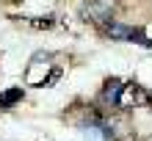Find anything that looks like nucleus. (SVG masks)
<instances>
[{"label": "nucleus", "mask_w": 152, "mask_h": 141, "mask_svg": "<svg viewBox=\"0 0 152 141\" xmlns=\"http://www.w3.org/2000/svg\"><path fill=\"white\" fill-rule=\"evenodd\" d=\"M53 61H56L53 53H36L31 58L28 69H25V83L28 86H53V83H58L64 69L58 64H53Z\"/></svg>", "instance_id": "f257e3e1"}, {"label": "nucleus", "mask_w": 152, "mask_h": 141, "mask_svg": "<svg viewBox=\"0 0 152 141\" xmlns=\"http://www.w3.org/2000/svg\"><path fill=\"white\" fill-rule=\"evenodd\" d=\"M102 31H105V36H111V39H116V42H133V45H141V47H152V39H149L141 28H133V25H124V22H105Z\"/></svg>", "instance_id": "f03ea898"}, {"label": "nucleus", "mask_w": 152, "mask_h": 141, "mask_svg": "<svg viewBox=\"0 0 152 141\" xmlns=\"http://www.w3.org/2000/svg\"><path fill=\"white\" fill-rule=\"evenodd\" d=\"M149 100V91L144 89V86H138V83H122V89H119V97H116V105H119L122 111H133V108H138V105H144Z\"/></svg>", "instance_id": "7ed1b4c3"}, {"label": "nucleus", "mask_w": 152, "mask_h": 141, "mask_svg": "<svg viewBox=\"0 0 152 141\" xmlns=\"http://www.w3.org/2000/svg\"><path fill=\"white\" fill-rule=\"evenodd\" d=\"M80 14H83L86 20L97 22V25H105L111 20V3H108V0H83Z\"/></svg>", "instance_id": "20e7f679"}, {"label": "nucleus", "mask_w": 152, "mask_h": 141, "mask_svg": "<svg viewBox=\"0 0 152 141\" xmlns=\"http://www.w3.org/2000/svg\"><path fill=\"white\" fill-rule=\"evenodd\" d=\"M83 136H86V141H108L111 130H108V125H102V122H88L83 127Z\"/></svg>", "instance_id": "39448f33"}, {"label": "nucleus", "mask_w": 152, "mask_h": 141, "mask_svg": "<svg viewBox=\"0 0 152 141\" xmlns=\"http://www.w3.org/2000/svg\"><path fill=\"white\" fill-rule=\"evenodd\" d=\"M119 89H122V80H119V77L105 80V89H102V94H100V100L113 108V105H116V97H119Z\"/></svg>", "instance_id": "423d86ee"}, {"label": "nucleus", "mask_w": 152, "mask_h": 141, "mask_svg": "<svg viewBox=\"0 0 152 141\" xmlns=\"http://www.w3.org/2000/svg\"><path fill=\"white\" fill-rule=\"evenodd\" d=\"M22 100V86H14V89H6L3 94H0V108L8 111V108H14L17 102Z\"/></svg>", "instance_id": "0eeeda50"}, {"label": "nucleus", "mask_w": 152, "mask_h": 141, "mask_svg": "<svg viewBox=\"0 0 152 141\" xmlns=\"http://www.w3.org/2000/svg\"><path fill=\"white\" fill-rule=\"evenodd\" d=\"M28 25H33V28H53L56 20H53V17H31Z\"/></svg>", "instance_id": "6e6552de"}]
</instances>
